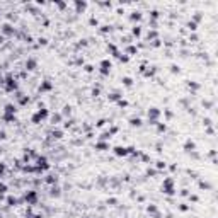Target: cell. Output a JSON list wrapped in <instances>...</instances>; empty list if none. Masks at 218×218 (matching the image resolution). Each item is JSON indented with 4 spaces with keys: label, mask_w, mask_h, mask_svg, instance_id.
I'll return each mask as SVG.
<instances>
[{
    "label": "cell",
    "mask_w": 218,
    "mask_h": 218,
    "mask_svg": "<svg viewBox=\"0 0 218 218\" xmlns=\"http://www.w3.org/2000/svg\"><path fill=\"white\" fill-rule=\"evenodd\" d=\"M3 84H5V91L7 92H14L17 89V82H16V78H14L12 75H7V77L3 78Z\"/></svg>",
    "instance_id": "cell-1"
},
{
    "label": "cell",
    "mask_w": 218,
    "mask_h": 218,
    "mask_svg": "<svg viewBox=\"0 0 218 218\" xmlns=\"http://www.w3.org/2000/svg\"><path fill=\"white\" fill-rule=\"evenodd\" d=\"M112 150H114V153H116L118 157H126V155H129V153L135 152L133 146H128V148H125V146H114Z\"/></svg>",
    "instance_id": "cell-2"
},
{
    "label": "cell",
    "mask_w": 218,
    "mask_h": 218,
    "mask_svg": "<svg viewBox=\"0 0 218 218\" xmlns=\"http://www.w3.org/2000/svg\"><path fill=\"white\" fill-rule=\"evenodd\" d=\"M162 191L165 194H174L176 193V189H174V181L172 179H165L162 184Z\"/></svg>",
    "instance_id": "cell-3"
},
{
    "label": "cell",
    "mask_w": 218,
    "mask_h": 218,
    "mask_svg": "<svg viewBox=\"0 0 218 218\" xmlns=\"http://www.w3.org/2000/svg\"><path fill=\"white\" fill-rule=\"evenodd\" d=\"M46 116H48V111H46V109H39L36 114L33 116V119H31V121H33L34 125H37V123H41V121H43Z\"/></svg>",
    "instance_id": "cell-4"
},
{
    "label": "cell",
    "mask_w": 218,
    "mask_h": 218,
    "mask_svg": "<svg viewBox=\"0 0 218 218\" xmlns=\"http://www.w3.org/2000/svg\"><path fill=\"white\" fill-rule=\"evenodd\" d=\"M0 31H2V34H3V36H14V34H16V29H14L10 24H3Z\"/></svg>",
    "instance_id": "cell-5"
},
{
    "label": "cell",
    "mask_w": 218,
    "mask_h": 218,
    "mask_svg": "<svg viewBox=\"0 0 218 218\" xmlns=\"http://www.w3.org/2000/svg\"><path fill=\"white\" fill-rule=\"evenodd\" d=\"M50 194H51L53 198H60V196H61V189H60V186L53 184V186H51V189H50Z\"/></svg>",
    "instance_id": "cell-6"
},
{
    "label": "cell",
    "mask_w": 218,
    "mask_h": 218,
    "mask_svg": "<svg viewBox=\"0 0 218 218\" xmlns=\"http://www.w3.org/2000/svg\"><path fill=\"white\" fill-rule=\"evenodd\" d=\"M51 89H53V85H51L50 80H44V82L39 85V92H48V91H51Z\"/></svg>",
    "instance_id": "cell-7"
},
{
    "label": "cell",
    "mask_w": 218,
    "mask_h": 218,
    "mask_svg": "<svg viewBox=\"0 0 218 218\" xmlns=\"http://www.w3.org/2000/svg\"><path fill=\"white\" fill-rule=\"evenodd\" d=\"M37 200V196H36V191H29L27 194H26V201L27 203H31V204H34Z\"/></svg>",
    "instance_id": "cell-8"
},
{
    "label": "cell",
    "mask_w": 218,
    "mask_h": 218,
    "mask_svg": "<svg viewBox=\"0 0 218 218\" xmlns=\"http://www.w3.org/2000/svg\"><path fill=\"white\" fill-rule=\"evenodd\" d=\"M36 67H37V61L34 58H29L26 61V70H36Z\"/></svg>",
    "instance_id": "cell-9"
},
{
    "label": "cell",
    "mask_w": 218,
    "mask_h": 218,
    "mask_svg": "<svg viewBox=\"0 0 218 218\" xmlns=\"http://www.w3.org/2000/svg\"><path fill=\"white\" fill-rule=\"evenodd\" d=\"M194 148H196V145H194V142H191V140H187V142L184 143V150H186V152H194Z\"/></svg>",
    "instance_id": "cell-10"
},
{
    "label": "cell",
    "mask_w": 218,
    "mask_h": 218,
    "mask_svg": "<svg viewBox=\"0 0 218 218\" xmlns=\"http://www.w3.org/2000/svg\"><path fill=\"white\" fill-rule=\"evenodd\" d=\"M61 136H63V131H61V129H53V131H51V138H53V140H60Z\"/></svg>",
    "instance_id": "cell-11"
},
{
    "label": "cell",
    "mask_w": 218,
    "mask_h": 218,
    "mask_svg": "<svg viewBox=\"0 0 218 218\" xmlns=\"http://www.w3.org/2000/svg\"><path fill=\"white\" fill-rule=\"evenodd\" d=\"M95 148H97V150H101V152L109 150V143H106V142H99V143L95 145Z\"/></svg>",
    "instance_id": "cell-12"
},
{
    "label": "cell",
    "mask_w": 218,
    "mask_h": 218,
    "mask_svg": "<svg viewBox=\"0 0 218 218\" xmlns=\"http://www.w3.org/2000/svg\"><path fill=\"white\" fill-rule=\"evenodd\" d=\"M46 182H48V184H51V186H53V184H56V182H58V176H56V174L48 176V177H46Z\"/></svg>",
    "instance_id": "cell-13"
},
{
    "label": "cell",
    "mask_w": 218,
    "mask_h": 218,
    "mask_svg": "<svg viewBox=\"0 0 218 218\" xmlns=\"http://www.w3.org/2000/svg\"><path fill=\"white\" fill-rule=\"evenodd\" d=\"M101 70H111V61L109 60H102L101 61Z\"/></svg>",
    "instance_id": "cell-14"
},
{
    "label": "cell",
    "mask_w": 218,
    "mask_h": 218,
    "mask_svg": "<svg viewBox=\"0 0 218 218\" xmlns=\"http://www.w3.org/2000/svg\"><path fill=\"white\" fill-rule=\"evenodd\" d=\"M129 125H131V126H142V119H140V118H131V119H129Z\"/></svg>",
    "instance_id": "cell-15"
},
{
    "label": "cell",
    "mask_w": 218,
    "mask_h": 218,
    "mask_svg": "<svg viewBox=\"0 0 218 218\" xmlns=\"http://www.w3.org/2000/svg\"><path fill=\"white\" fill-rule=\"evenodd\" d=\"M119 99H121V94H119V92H112V94H109V101H114V102H116V101H119Z\"/></svg>",
    "instance_id": "cell-16"
},
{
    "label": "cell",
    "mask_w": 218,
    "mask_h": 218,
    "mask_svg": "<svg viewBox=\"0 0 218 218\" xmlns=\"http://www.w3.org/2000/svg\"><path fill=\"white\" fill-rule=\"evenodd\" d=\"M16 112V106L14 104H7L5 106V114H14Z\"/></svg>",
    "instance_id": "cell-17"
},
{
    "label": "cell",
    "mask_w": 218,
    "mask_h": 218,
    "mask_svg": "<svg viewBox=\"0 0 218 218\" xmlns=\"http://www.w3.org/2000/svg\"><path fill=\"white\" fill-rule=\"evenodd\" d=\"M75 7H77V12H80V10H84L87 7V3L85 2H75Z\"/></svg>",
    "instance_id": "cell-18"
},
{
    "label": "cell",
    "mask_w": 218,
    "mask_h": 218,
    "mask_svg": "<svg viewBox=\"0 0 218 218\" xmlns=\"http://www.w3.org/2000/svg\"><path fill=\"white\" fill-rule=\"evenodd\" d=\"M121 82H123V85H126V87H131V85H133V80H131L129 77H123Z\"/></svg>",
    "instance_id": "cell-19"
},
{
    "label": "cell",
    "mask_w": 218,
    "mask_h": 218,
    "mask_svg": "<svg viewBox=\"0 0 218 218\" xmlns=\"http://www.w3.org/2000/svg\"><path fill=\"white\" fill-rule=\"evenodd\" d=\"M61 118H63V116H61L60 112H56V114L51 116V121H53V123H60V121H61Z\"/></svg>",
    "instance_id": "cell-20"
},
{
    "label": "cell",
    "mask_w": 218,
    "mask_h": 218,
    "mask_svg": "<svg viewBox=\"0 0 218 218\" xmlns=\"http://www.w3.org/2000/svg\"><path fill=\"white\" fill-rule=\"evenodd\" d=\"M187 87H189L191 91H198V89H200V84H196V82H187Z\"/></svg>",
    "instance_id": "cell-21"
},
{
    "label": "cell",
    "mask_w": 218,
    "mask_h": 218,
    "mask_svg": "<svg viewBox=\"0 0 218 218\" xmlns=\"http://www.w3.org/2000/svg\"><path fill=\"white\" fill-rule=\"evenodd\" d=\"M72 114V108L70 106H65L63 108V112H61V116H70Z\"/></svg>",
    "instance_id": "cell-22"
},
{
    "label": "cell",
    "mask_w": 218,
    "mask_h": 218,
    "mask_svg": "<svg viewBox=\"0 0 218 218\" xmlns=\"http://www.w3.org/2000/svg\"><path fill=\"white\" fill-rule=\"evenodd\" d=\"M131 33H133V36H140V34H142V29H140V26H135V27L131 29Z\"/></svg>",
    "instance_id": "cell-23"
},
{
    "label": "cell",
    "mask_w": 218,
    "mask_h": 218,
    "mask_svg": "<svg viewBox=\"0 0 218 218\" xmlns=\"http://www.w3.org/2000/svg\"><path fill=\"white\" fill-rule=\"evenodd\" d=\"M3 121L10 123V121H16V118H14V114H3Z\"/></svg>",
    "instance_id": "cell-24"
},
{
    "label": "cell",
    "mask_w": 218,
    "mask_h": 218,
    "mask_svg": "<svg viewBox=\"0 0 218 218\" xmlns=\"http://www.w3.org/2000/svg\"><path fill=\"white\" fill-rule=\"evenodd\" d=\"M17 203H19V201L16 200V198H12V196H10V198H7V204H9V206H16Z\"/></svg>",
    "instance_id": "cell-25"
},
{
    "label": "cell",
    "mask_w": 218,
    "mask_h": 218,
    "mask_svg": "<svg viewBox=\"0 0 218 218\" xmlns=\"http://www.w3.org/2000/svg\"><path fill=\"white\" fill-rule=\"evenodd\" d=\"M99 138H101V142H106V140H109V138H111V133H109V131H106V133H102Z\"/></svg>",
    "instance_id": "cell-26"
},
{
    "label": "cell",
    "mask_w": 218,
    "mask_h": 218,
    "mask_svg": "<svg viewBox=\"0 0 218 218\" xmlns=\"http://www.w3.org/2000/svg\"><path fill=\"white\" fill-rule=\"evenodd\" d=\"M146 211H148L150 215H153V213H157V206H155V204H150V206L146 208Z\"/></svg>",
    "instance_id": "cell-27"
},
{
    "label": "cell",
    "mask_w": 218,
    "mask_h": 218,
    "mask_svg": "<svg viewBox=\"0 0 218 218\" xmlns=\"http://www.w3.org/2000/svg\"><path fill=\"white\" fill-rule=\"evenodd\" d=\"M129 17H131V20H140V19H142V14H140V12H133Z\"/></svg>",
    "instance_id": "cell-28"
},
{
    "label": "cell",
    "mask_w": 218,
    "mask_h": 218,
    "mask_svg": "<svg viewBox=\"0 0 218 218\" xmlns=\"http://www.w3.org/2000/svg\"><path fill=\"white\" fill-rule=\"evenodd\" d=\"M126 51H128V54H135L136 53V48H135V46H128Z\"/></svg>",
    "instance_id": "cell-29"
},
{
    "label": "cell",
    "mask_w": 218,
    "mask_h": 218,
    "mask_svg": "<svg viewBox=\"0 0 218 218\" xmlns=\"http://www.w3.org/2000/svg\"><path fill=\"white\" fill-rule=\"evenodd\" d=\"M145 73V77H152L153 73H155V68H150V70H146V72H143Z\"/></svg>",
    "instance_id": "cell-30"
},
{
    "label": "cell",
    "mask_w": 218,
    "mask_h": 218,
    "mask_svg": "<svg viewBox=\"0 0 218 218\" xmlns=\"http://www.w3.org/2000/svg\"><path fill=\"white\" fill-rule=\"evenodd\" d=\"M148 39H153V41H155V39H157V33H155V31L148 33Z\"/></svg>",
    "instance_id": "cell-31"
},
{
    "label": "cell",
    "mask_w": 218,
    "mask_h": 218,
    "mask_svg": "<svg viewBox=\"0 0 218 218\" xmlns=\"http://www.w3.org/2000/svg\"><path fill=\"white\" fill-rule=\"evenodd\" d=\"M187 27H189L191 31H196V22H187Z\"/></svg>",
    "instance_id": "cell-32"
},
{
    "label": "cell",
    "mask_w": 218,
    "mask_h": 218,
    "mask_svg": "<svg viewBox=\"0 0 218 218\" xmlns=\"http://www.w3.org/2000/svg\"><path fill=\"white\" fill-rule=\"evenodd\" d=\"M37 41H39V44H43V46H46V44H48V39H46V37H39Z\"/></svg>",
    "instance_id": "cell-33"
},
{
    "label": "cell",
    "mask_w": 218,
    "mask_h": 218,
    "mask_svg": "<svg viewBox=\"0 0 218 218\" xmlns=\"http://www.w3.org/2000/svg\"><path fill=\"white\" fill-rule=\"evenodd\" d=\"M200 187H203V189H210L211 186H210L208 182H200Z\"/></svg>",
    "instance_id": "cell-34"
},
{
    "label": "cell",
    "mask_w": 218,
    "mask_h": 218,
    "mask_svg": "<svg viewBox=\"0 0 218 218\" xmlns=\"http://www.w3.org/2000/svg\"><path fill=\"white\" fill-rule=\"evenodd\" d=\"M170 72L172 73H179V67H177V65H172V67H170Z\"/></svg>",
    "instance_id": "cell-35"
},
{
    "label": "cell",
    "mask_w": 218,
    "mask_h": 218,
    "mask_svg": "<svg viewBox=\"0 0 218 218\" xmlns=\"http://www.w3.org/2000/svg\"><path fill=\"white\" fill-rule=\"evenodd\" d=\"M157 128H159V131H160V133H164V131L167 129V126H165V125H160V123L157 125Z\"/></svg>",
    "instance_id": "cell-36"
},
{
    "label": "cell",
    "mask_w": 218,
    "mask_h": 218,
    "mask_svg": "<svg viewBox=\"0 0 218 218\" xmlns=\"http://www.w3.org/2000/svg\"><path fill=\"white\" fill-rule=\"evenodd\" d=\"M104 125H106V119H99L97 121V128H102Z\"/></svg>",
    "instance_id": "cell-37"
},
{
    "label": "cell",
    "mask_w": 218,
    "mask_h": 218,
    "mask_svg": "<svg viewBox=\"0 0 218 218\" xmlns=\"http://www.w3.org/2000/svg\"><path fill=\"white\" fill-rule=\"evenodd\" d=\"M109 31H111V27H109V26H104V27L101 29V33H102V34H106V33H109Z\"/></svg>",
    "instance_id": "cell-38"
},
{
    "label": "cell",
    "mask_w": 218,
    "mask_h": 218,
    "mask_svg": "<svg viewBox=\"0 0 218 218\" xmlns=\"http://www.w3.org/2000/svg\"><path fill=\"white\" fill-rule=\"evenodd\" d=\"M146 174H148V176H157V170H153V169H148V170H146Z\"/></svg>",
    "instance_id": "cell-39"
},
{
    "label": "cell",
    "mask_w": 218,
    "mask_h": 218,
    "mask_svg": "<svg viewBox=\"0 0 218 218\" xmlns=\"http://www.w3.org/2000/svg\"><path fill=\"white\" fill-rule=\"evenodd\" d=\"M109 133H111V136H112L114 133H118V126H112L111 129H109Z\"/></svg>",
    "instance_id": "cell-40"
},
{
    "label": "cell",
    "mask_w": 218,
    "mask_h": 218,
    "mask_svg": "<svg viewBox=\"0 0 218 218\" xmlns=\"http://www.w3.org/2000/svg\"><path fill=\"white\" fill-rule=\"evenodd\" d=\"M5 191H7V186H5V184H0V194L5 193Z\"/></svg>",
    "instance_id": "cell-41"
},
{
    "label": "cell",
    "mask_w": 218,
    "mask_h": 218,
    "mask_svg": "<svg viewBox=\"0 0 218 218\" xmlns=\"http://www.w3.org/2000/svg\"><path fill=\"white\" fill-rule=\"evenodd\" d=\"M118 104H119L121 108H125V106H126L128 102H126V101H123V99H119V101H118Z\"/></svg>",
    "instance_id": "cell-42"
},
{
    "label": "cell",
    "mask_w": 218,
    "mask_h": 218,
    "mask_svg": "<svg viewBox=\"0 0 218 218\" xmlns=\"http://www.w3.org/2000/svg\"><path fill=\"white\" fill-rule=\"evenodd\" d=\"M85 72H94V67H91V65H85Z\"/></svg>",
    "instance_id": "cell-43"
},
{
    "label": "cell",
    "mask_w": 218,
    "mask_h": 218,
    "mask_svg": "<svg viewBox=\"0 0 218 218\" xmlns=\"http://www.w3.org/2000/svg\"><path fill=\"white\" fill-rule=\"evenodd\" d=\"M179 210H181V211H187V210H189V206H186V204H181V206H179Z\"/></svg>",
    "instance_id": "cell-44"
},
{
    "label": "cell",
    "mask_w": 218,
    "mask_h": 218,
    "mask_svg": "<svg viewBox=\"0 0 218 218\" xmlns=\"http://www.w3.org/2000/svg\"><path fill=\"white\" fill-rule=\"evenodd\" d=\"M203 106H204V108H211V102H210V101H203Z\"/></svg>",
    "instance_id": "cell-45"
},
{
    "label": "cell",
    "mask_w": 218,
    "mask_h": 218,
    "mask_svg": "<svg viewBox=\"0 0 218 218\" xmlns=\"http://www.w3.org/2000/svg\"><path fill=\"white\" fill-rule=\"evenodd\" d=\"M5 172V164H0V176Z\"/></svg>",
    "instance_id": "cell-46"
},
{
    "label": "cell",
    "mask_w": 218,
    "mask_h": 218,
    "mask_svg": "<svg viewBox=\"0 0 218 218\" xmlns=\"http://www.w3.org/2000/svg\"><path fill=\"white\" fill-rule=\"evenodd\" d=\"M142 159H143L145 162H150V157H148V155H145V153H142Z\"/></svg>",
    "instance_id": "cell-47"
},
{
    "label": "cell",
    "mask_w": 218,
    "mask_h": 218,
    "mask_svg": "<svg viewBox=\"0 0 218 218\" xmlns=\"http://www.w3.org/2000/svg\"><path fill=\"white\" fill-rule=\"evenodd\" d=\"M210 125H211V119H210V118H206V119H204V126H210Z\"/></svg>",
    "instance_id": "cell-48"
},
{
    "label": "cell",
    "mask_w": 218,
    "mask_h": 218,
    "mask_svg": "<svg viewBox=\"0 0 218 218\" xmlns=\"http://www.w3.org/2000/svg\"><path fill=\"white\" fill-rule=\"evenodd\" d=\"M157 167H159V169H165V164L164 162H157Z\"/></svg>",
    "instance_id": "cell-49"
},
{
    "label": "cell",
    "mask_w": 218,
    "mask_h": 218,
    "mask_svg": "<svg viewBox=\"0 0 218 218\" xmlns=\"http://www.w3.org/2000/svg\"><path fill=\"white\" fill-rule=\"evenodd\" d=\"M92 95L97 97V95H99V89H94V91H92Z\"/></svg>",
    "instance_id": "cell-50"
},
{
    "label": "cell",
    "mask_w": 218,
    "mask_h": 218,
    "mask_svg": "<svg viewBox=\"0 0 218 218\" xmlns=\"http://www.w3.org/2000/svg\"><path fill=\"white\" fill-rule=\"evenodd\" d=\"M91 26H97V19H94V17L91 19Z\"/></svg>",
    "instance_id": "cell-51"
},
{
    "label": "cell",
    "mask_w": 218,
    "mask_h": 218,
    "mask_svg": "<svg viewBox=\"0 0 218 218\" xmlns=\"http://www.w3.org/2000/svg\"><path fill=\"white\" fill-rule=\"evenodd\" d=\"M56 5H58L60 9H65V3H63V2H56Z\"/></svg>",
    "instance_id": "cell-52"
},
{
    "label": "cell",
    "mask_w": 218,
    "mask_h": 218,
    "mask_svg": "<svg viewBox=\"0 0 218 218\" xmlns=\"http://www.w3.org/2000/svg\"><path fill=\"white\" fill-rule=\"evenodd\" d=\"M165 116H167V118H172V112H170L169 109H165Z\"/></svg>",
    "instance_id": "cell-53"
},
{
    "label": "cell",
    "mask_w": 218,
    "mask_h": 218,
    "mask_svg": "<svg viewBox=\"0 0 218 218\" xmlns=\"http://www.w3.org/2000/svg\"><path fill=\"white\" fill-rule=\"evenodd\" d=\"M114 203H116V200H114V198H111V200H108V204H114Z\"/></svg>",
    "instance_id": "cell-54"
},
{
    "label": "cell",
    "mask_w": 218,
    "mask_h": 218,
    "mask_svg": "<svg viewBox=\"0 0 218 218\" xmlns=\"http://www.w3.org/2000/svg\"><path fill=\"white\" fill-rule=\"evenodd\" d=\"M5 138V131H0V140H3Z\"/></svg>",
    "instance_id": "cell-55"
},
{
    "label": "cell",
    "mask_w": 218,
    "mask_h": 218,
    "mask_svg": "<svg viewBox=\"0 0 218 218\" xmlns=\"http://www.w3.org/2000/svg\"><path fill=\"white\" fill-rule=\"evenodd\" d=\"M29 218H43L41 215H29Z\"/></svg>",
    "instance_id": "cell-56"
},
{
    "label": "cell",
    "mask_w": 218,
    "mask_h": 218,
    "mask_svg": "<svg viewBox=\"0 0 218 218\" xmlns=\"http://www.w3.org/2000/svg\"><path fill=\"white\" fill-rule=\"evenodd\" d=\"M0 85H3V78L2 77H0Z\"/></svg>",
    "instance_id": "cell-57"
},
{
    "label": "cell",
    "mask_w": 218,
    "mask_h": 218,
    "mask_svg": "<svg viewBox=\"0 0 218 218\" xmlns=\"http://www.w3.org/2000/svg\"><path fill=\"white\" fill-rule=\"evenodd\" d=\"M2 41H3V37H2V36H0V43H2Z\"/></svg>",
    "instance_id": "cell-58"
}]
</instances>
